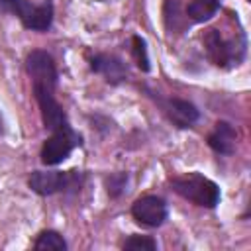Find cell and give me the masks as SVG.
<instances>
[{
    "label": "cell",
    "instance_id": "9c48e42d",
    "mask_svg": "<svg viewBox=\"0 0 251 251\" xmlns=\"http://www.w3.org/2000/svg\"><path fill=\"white\" fill-rule=\"evenodd\" d=\"M90 69L94 73L102 75L108 84H120V82H124L127 78V67L116 55H108V53L92 55L90 57Z\"/></svg>",
    "mask_w": 251,
    "mask_h": 251
},
{
    "label": "cell",
    "instance_id": "7c38bea8",
    "mask_svg": "<svg viewBox=\"0 0 251 251\" xmlns=\"http://www.w3.org/2000/svg\"><path fill=\"white\" fill-rule=\"evenodd\" d=\"M67 247L69 245H67L65 237L59 231H55V229L39 231L35 241H33V249H37V251H47V249H51V251H65Z\"/></svg>",
    "mask_w": 251,
    "mask_h": 251
},
{
    "label": "cell",
    "instance_id": "ba28073f",
    "mask_svg": "<svg viewBox=\"0 0 251 251\" xmlns=\"http://www.w3.org/2000/svg\"><path fill=\"white\" fill-rule=\"evenodd\" d=\"M159 104L176 127H192L200 120V110L184 98H159Z\"/></svg>",
    "mask_w": 251,
    "mask_h": 251
},
{
    "label": "cell",
    "instance_id": "8992f818",
    "mask_svg": "<svg viewBox=\"0 0 251 251\" xmlns=\"http://www.w3.org/2000/svg\"><path fill=\"white\" fill-rule=\"evenodd\" d=\"M80 145H82V135L73 127L63 131H53L41 145V153H39L41 163L45 167H57Z\"/></svg>",
    "mask_w": 251,
    "mask_h": 251
},
{
    "label": "cell",
    "instance_id": "277c9868",
    "mask_svg": "<svg viewBox=\"0 0 251 251\" xmlns=\"http://www.w3.org/2000/svg\"><path fill=\"white\" fill-rule=\"evenodd\" d=\"M0 12L14 14L25 29L39 33L51 29L55 16L51 0H45L41 4H31V0H0Z\"/></svg>",
    "mask_w": 251,
    "mask_h": 251
},
{
    "label": "cell",
    "instance_id": "5bb4252c",
    "mask_svg": "<svg viewBox=\"0 0 251 251\" xmlns=\"http://www.w3.org/2000/svg\"><path fill=\"white\" fill-rule=\"evenodd\" d=\"M124 249L127 251H155L157 249V241L149 235H129L124 243Z\"/></svg>",
    "mask_w": 251,
    "mask_h": 251
},
{
    "label": "cell",
    "instance_id": "9a60e30c",
    "mask_svg": "<svg viewBox=\"0 0 251 251\" xmlns=\"http://www.w3.org/2000/svg\"><path fill=\"white\" fill-rule=\"evenodd\" d=\"M126 184H127V173H112L110 176H106V192L110 194V198L122 196Z\"/></svg>",
    "mask_w": 251,
    "mask_h": 251
},
{
    "label": "cell",
    "instance_id": "4fadbf2b",
    "mask_svg": "<svg viewBox=\"0 0 251 251\" xmlns=\"http://www.w3.org/2000/svg\"><path fill=\"white\" fill-rule=\"evenodd\" d=\"M131 55L137 63V67L143 71V73H149L151 65H149V55H147V43L141 35H133L131 37Z\"/></svg>",
    "mask_w": 251,
    "mask_h": 251
},
{
    "label": "cell",
    "instance_id": "5b68a950",
    "mask_svg": "<svg viewBox=\"0 0 251 251\" xmlns=\"http://www.w3.org/2000/svg\"><path fill=\"white\" fill-rule=\"evenodd\" d=\"M84 184V173L71 171H33L27 186L39 196H53L59 192H78Z\"/></svg>",
    "mask_w": 251,
    "mask_h": 251
},
{
    "label": "cell",
    "instance_id": "52a82bcc",
    "mask_svg": "<svg viewBox=\"0 0 251 251\" xmlns=\"http://www.w3.org/2000/svg\"><path fill=\"white\" fill-rule=\"evenodd\" d=\"M167 216H169V208L161 196L145 194L131 204V218L143 227H149V229L159 227L165 224Z\"/></svg>",
    "mask_w": 251,
    "mask_h": 251
},
{
    "label": "cell",
    "instance_id": "30bf717a",
    "mask_svg": "<svg viewBox=\"0 0 251 251\" xmlns=\"http://www.w3.org/2000/svg\"><path fill=\"white\" fill-rule=\"evenodd\" d=\"M208 145L212 151H216L218 155H233L235 147H237V131L229 122H216L214 129L208 133L206 137Z\"/></svg>",
    "mask_w": 251,
    "mask_h": 251
},
{
    "label": "cell",
    "instance_id": "8fae6325",
    "mask_svg": "<svg viewBox=\"0 0 251 251\" xmlns=\"http://www.w3.org/2000/svg\"><path fill=\"white\" fill-rule=\"evenodd\" d=\"M222 6V0H190L186 4V18L194 24H204L208 20H212L218 10Z\"/></svg>",
    "mask_w": 251,
    "mask_h": 251
},
{
    "label": "cell",
    "instance_id": "6da1fadb",
    "mask_svg": "<svg viewBox=\"0 0 251 251\" xmlns=\"http://www.w3.org/2000/svg\"><path fill=\"white\" fill-rule=\"evenodd\" d=\"M25 71L31 78L33 96L41 112L43 127L49 129L51 133L71 129L73 126L69 124V118L55 96L57 84H59V73H57L53 55L43 49H33L25 57Z\"/></svg>",
    "mask_w": 251,
    "mask_h": 251
},
{
    "label": "cell",
    "instance_id": "3957f363",
    "mask_svg": "<svg viewBox=\"0 0 251 251\" xmlns=\"http://www.w3.org/2000/svg\"><path fill=\"white\" fill-rule=\"evenodd\" d=\"M171 190L176 192L180 198L208 210H214L222 198L220 186L200 173H188V175L171 178Z\"/></svg>",
    "mask_w": 251,
    "mask_h": 251
},
{
    "label": "cell",
    "instance_id": "7a4b0ae2",
    "mask_svg": "<svg viewBox=\"0 0 251 251\" xmlns=\"http://www.w3.org/2000/svg\"><path fill=\"white\" fill-rule=\"evenodd\" d=\"M202 45H204V51H206V57L212 65L220 67V69H231V67H237L243 57H245V51H247V41H245V35H241L239 39L231 37L227 39L222 29L218 27H210L204 37H202Z\"/></svg>",
    "mask_w": 251,
    "mask_h": 251
}]
</instances>
